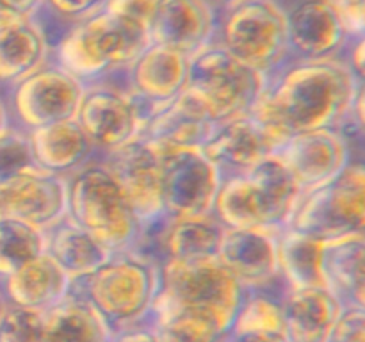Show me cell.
Segmentation results:
<instances>
[{"label": "cell", "mask_w": 365, "mask_h": 342, "mask_svg": "<svg viewBox=\"0 0 365 342\" xmlns=\"http://www.w3.org/2000/svg\"><path fill=\"white\" fill-rule=\"evenodd\" d=\"M159 289L160 259L143 249L113 253L98 269L71 284V292L88 299L110 331L145 321Z\"/></svg>", "instance_id": "obj_2"}, {"label": "cell", "mask_w": 365, "mask_h": 342, "mask_svg": "<svg viewBox=\"0 0 365 342\" xmlns=\"http://www.w3.org/2000/svg\"><path fill=\"white\" fill-rule=\"evenodd\" d=\"M346 61H348L349 68L353 70L355 77H364L365 75V32L360 36L349 39L348 48L344 52Z\"/></svg>", "instance_id": "obj_42"}, {"label": "cell", "mask_w": 365, "mask_h": 342, "mask_svg": "<svg viewBox=\"0 0 365 342\" xmlns=\"http://www.w3.org/2000/svg\"><path fill=\"white\" fill-rule=\"evenodd\" d=\"M66 217L113 253L143 249L148 239L120 182L102 160H89L68 177Z\"/></svg>", "instance_id": "obj_4"}, {"label": "cell", "mask_w": 365, "mask_h": 342, "mask_svg": "<svg viewBox=\"0 0 365 342\" xmlns=\"http://www.w3.org/2000/svg\"><path fill=\"white\" fill-rule=\"evenodd\" d=\"M0 2L20 18H39L45 9V0H0Z\"/></svg>", "instance_id": "obj_43"}, {"label": "cell", "mask_w": 365, "mask_h": 342, "mask_svg": "<svg viewBox=\"0 0 365 342\" xmlns=\"http://www.w3.org/2000/svg\"><path fill=\"white\" fill-rule=\"evenodd\" d=\"M11 123H13V120H11L9 107H7L6 98H4V96H0V132L6 130Z\"/></svg>", "instance_id": "obj_45"}, {"label": "cell", "mask_w": 365, "mask_h": 342, "mask_svg": "<svg viewBox=\"0 0 365 342\" xmlns=\"http://www.w3.org/2000/svg\"><path fill=\"white\" fill-rule=\"evenodd\" d=\"M86 84L53 59L7 89V107L16 127L34 128L77 116Z\"/></svg>", "instance_id": "obj_11"}, {"label": "cell", "mask_w": 365, "mask_h": 342, "mask_svg": "<svg viewBox=\"0 0 365 342\" xmlns=\"http://www.w3.org/2000/svg\"><path fill=\"white\" fill-rule=\"evenodd\" d=\"M52 59V43L39 18H25L0 31V86L9 89Z\"/></svg>", "instance_id": "obj_25"}, {"label": "cell", "mask_w": 365, "mask_h": 342, "mask_svg": "<svg viewBox=\"0 0 365 342\" xmlns=\"http://www.w3.org/2000/svg\"><path fill=\"white\" fill-rule=\"evenodd\" d=\"M220 9L209 0H159L152 21V43L192 57L216 41Z\"/></svg>", "instance_id": "obj_19"}, {"label": "cell", "mask_w": 365, "mask_h": 342, "mask_svg": "<svg viewBox=\"0 0 365 342\" xmlns=\"http://www.w3.org/2000/svg\"><path fill=\"white\" fill-rule=\"evenodd\" d=\"M29 138L36 166L63 177L81 170L98 152L75 118L34 128Z\"/></svg>", "instance_id": "obj_23"}, {"label": "cell", "mask_w": 365, "mask_h": 342, "mask_svg": "<svg viewBox=\"0 0 365 342\" xmlns=\"http://www.w3.org/2000/svg\"><path fill=\"white\" fill-rule=\"evenodd\" d=\"M150 43L102 9L66 25L53 43L52 59L88 86L127 70Z\"/></svg>", "instance_id": "obj_5"}, {"label": "cell", "mask_w": 365, "mask_h": 342, "mask_svg": "<svg viewBox=\"0 0 365 342\" xmlns=\"http://www.w3.org/2000/svg\"><path fill=\"white\" fill-rule=\"evenodd\" d=\"M220 342H228V341H225V338H221V341Z\"/></svg>", "instance_id": "obj_48"}, {"label": "cell", "mask_w": 365, "mask_h": 342, "mask_svg": "<svg viewBox=\"0 0 365 342\" xmlns=\"http://www.w3.org/2000/svg\"><path fill=\"white\" fill-rule=\"evenodd\" d=\"M18 20H25V18H20L18 14H14L13 11L7 9V7L4 6L2 2H0V31H2V28H6L7 25L14 24V21H18Z\"/></svg>", "instance_id": "obj_44"}, {"label": "cell", "mask_w": 365, "mask_h": 342, "mask_svg": "<svg viewBox=\"0 0 365 342\" xmlns=\"http://www.w3.org/2000/svg\"><path fill=\"white\" fill-rule=\"evenodd\" d=\"M109 342H160L155 330L148 321H141L138 324H130L121 330L113 331Z\"/></svg>", "instance_id": "obj_41"}, {"label": "cell", "mask_w": 365, "mask_h": 342, "mask_svg": "<svg viewBox=\"0 0 365 342\" xmlns=\"http://www.w3.org/2000/svg\"><path fill=\"white\" fill-rule=\"evenodd\" d=\"M267 75L214 41L191 57L185 91L217 125L250 113L266 91Z\"/></svg>", "instance_id": "obj_7"}, {"label": "cell", "mask_w": 365, "mask_h": 342, "mask_svg": "<svg viewBox=\"0 0 365 342\" xmlns=\"http://www.w3.org/2000/svg\"><path fill=\"white\" fill-rule=\"evenodd\" d=\"M302 195L287 166L278 155H269L248 173L223 177L212 214L225 228L282 230Z\"/></svg>", "instance_id": "obj_3"}, {"label": "cell", "mask_w": 365, "mask_h": 342, "mask_svg": "<svg viewBox=\"0 0 365 342\" xmlns=\"http://www.w3.org/2000/svg\"><path fill=\"white\" fill-rule=\"evenodd\" d=\"M225 227L214 214L200 217H168L153 234L157 256L177 260L216 256Z\"/></svg>", "instance_id": "obj_26"}, {"label": "cell", "mask_w": 365, "mask_h": 342, "mask_svg": "<svg viewBox=\"0 0 365 342\" xmlns=\"http://www.w3.org/2000/svg\"><path fill=\"white\" fill-rule=\"evenodd\" d=\"M216 41L269 77L291 59L287 7L280 0H234L220 9Z\"/></svg>", "instance_id": "obj_6"}, {"label": "cell", "mask_w": 365, "mask_h": 342, "mask_svg": "<svg viewBox=\"0 0 365 342\" xmlns=\"http://www.w3.org/2000/svg\"><path fill=\"white\" fill-rule=\"evenodd\" d=\"M107 0H45V9L56 20L70 25L78 20L100 13L106 7Z\"/></svg>", "instance_id": "obj_37"}, {"label": "cell", "mask_w": 365, "mask_h": 342, "mask_svg": "<svg viewBox=\"0 0 365 342\" xmlns=\"http://www.w3.org/2000/svg\"><path fill=\"white\" fill-rule=\"evenodd\" d=\"M344 132L349 138L351 135H362V138H365V75L364 77H356L351 109H349L348 123H346Z\"/></svg>", "instance_id": "obj_40"}, {"label": "cell", "mask_w": 365, "mask_h": 342, "mask_svg": "<svg viewBox=\"0 0 365 342\" xmlns=\"http://www.w3.org/2000/svg\"><path fill=\"white\" fill-rule=\"evenodd\" d=\"M46 252L70 274L71 281L91 274L113 255L95 235L68 217L46 230Z\"/></svg>", "instance_id": "obj_31"}, {"label": "cell", "mask_w": 365, "mask_h": 342, "mask_svg": "<svg viewBox=\"0 0 365 342\" xmlns=\"http://www.w3.org/2000/svg\"><path fill=\"white\" fill-rule=\"evenodd\" d=\"M324 274L342 305L365 310V234L330 239L324 248Z\"/></svg>", "instance_id": "obj_27"}, {"label": "cell", "mask_w": 365, "mask_h": 342, "mask_svg": "<svg viewBox=\"0 0 365 342\" xmlns=\"http://www.w3.org/2000/svg\"><path fill=\"white\" fill-rule=\"evenodd\" d=\"M189 68V56L159 43H150L125 70L127 88L160 110L185 89Z\"/></svg>", "instance_id": "obj_20"}, {"label": "cell", "mask_w": 365, "mask_h": 342, "mask_svg": "<svg viewBox=\"0 0 365 342\" xmlns=\"http://www.w3.org/2000/svg\"><path fill=\"white\" fill-rule=\"evenodd\" d=\"M291 59L344 56L349 34L328 0H302L287 9Z\"/></svg>", "instance_id": "obj_18"}, {"label": "cell", "mask_w": 365, "mask_h": 342, "mask_svg": "<svg viewBox=\"0 0 365 342\" xmlns=\"http://www.w3.org/2000/svg\"><path fill=\"white\" fill-rule=\"evenodd\" d=\"M157 113L153 103L109 78L86 86L75 120L98 152H109L141 138Z\"/></svg>", "instance_id": "obj_10"}, {"label": "cell", "mask_w": 365, "mask_h": 342, "mask_svg": "<svg viewBox=\"0 0 365 342\" xmlns=\"http://www.w3.org/2000/svg\"><path fill=\"white\" fill-rule=\"evenodd\" d=\"M0 216L50 230L68 216V177L31 167L0 184Z\"/></svg>", "instance_id": "obj_16"}, {"label": "cell", "mask_w": 365, "mask_h": 342, "mask_svg": "<svg viewBox=\"0 0 365 342\" xmlns=\"http://www.w3.org/2000/svg\"><path fill=\"white\" fill-rule=\"evenodd\" d=\"M100 160L120 182L132 210L145 228L146 237H152L166 221L163 155L159 150L145 138H138L120 148L102 152Z\"/></svg>", "instance_id": "obj_12"}, {"label": "cell", "mask_w": 365, "mask_h": 342, "mask_svg": "<svg viewBox=\"0 0 365 342\" xmlns=\"http://www.w3.org/2000/svg\"><path fill=\"white\" fill-rule=\"evenodd\" d=\"M328 342H365V310L344 306Z\"/></svg>", "instance_id": "obj_38"}, {"label": "cell", "mask_w": 365, "mask_h": 342, "mask_svg": "<svg viewBox=\"0 0 365 342\" xmlns=\"http://www.w3.org/2000/svg\"><path fill=\"white\" fill-rule=\"evenodd\" d=\"M287 227L327 241L365 234V162L351 160L327 184L302 195Z\"/></svg>", "instance_id": "obj_9"}, {"label": "cell", "mask_w": 365, "mask_h": 342, "mask_svg": "<svg viewBox=\"0 0 365 342\" xmlns=\"http://www.w3.org/2000/svg\"><path fill=\"white\" fill-rule=\"evenodd\" d=\"M209 2L214 4V6H216L217 9H221V7L228 6V4H232V2H234V0H209Z\"/></svg>", "instance_id": "obj_47"}, {"label": "cell", "mask_w": 365, "mask_h": 342, "mask_svg": "<svg viewBox=\"0 0 365 342\" xmlns=\"http://www.w3.org/2000/svg\"><path fill=\"white\" fill-rule=\"evenodd\" d=\"M110 335L95 306L75 292L43 312V342H109Z\"/></svg>", "instance_id": "obj_29"}, {"label": "cell", "mask_w": 365, "mask_h": 342, "mask_svg": "<svg viewBox=\"0 0 365 342\" xmlns=\"http://www.w3.org/2000/svg\"><path fill=\"white\" fill-rule=\"evenodd\" d=\"M228 342H289L285 333L282 296L269 289L246 291L230 330Z\"/></svg>", "instance_id": "obj_30"}, {"label": "cell", "mask_w": 365, "mask_h": 342, "mask_svg": "<svg viewBox=\"0 0 365 342\" xmlns=\"http://www.w3.org/2000/svg\"><path fill=\"white\" fill-rule=\"evenodd\" d=\"M46 252V230L0 216V281Z\"/></svg>", "instance_id": "obj_33"}, {"label": "cell", "mask_w": 365, "mask_h": 342, "mask_svg": "<svg viewBox=\"0 0 365 342\" xmlns=\"http://www.w3.org/2000/svg\"><path fill=\"white\" fill-rule=\"evenodd\" d=\"M0 342H43V312L7 305L0 319Z\"/></svg>", "instance_id": "obj_35"}, {"label": "cell", "mask_w": 365, "mask_h": 342, "mask_svg": "<svg viewBox=\"0 0 365 342\" xmlns=\"http://www.w3.org/2000/svg\"><path fill=\"white\" fill-rule=\"evenodd\" d=\"M160 342H220L225 331L212 317L155 298L146 317Z\"/></svg>", "instance_id": "obj_32"}, {"label": "cell", "mask_w": 365, "mask_h": 342, "mask_svg": "<svg viewBox=\"0 0 365 342\" xmlns=\"http://www.w3.org/2000/svg\"><path fill=\"white\" fill-rule=\"evenodd\" d=\"M356 77L344 57L289 59L267 77L252 113L289 134L316 128L344 130Z\"/></svg>", "instance_id": "obj_1"}, {"label": "cell", "mask_w": 365, "mask_h": 342, "mask_svg": "<svg viewBox=\"0 0 365 342\" xmlns=\"http://www.w3.org/2000/svg\"><path fill=\"white\" fill-rule=\"evenodd\" d=\"M282 306L289 342H328L344 310L328 287L285 289Z\"/></svg>", "instance_id": "obj_22"}, {"label": "cell", "mask_w": 365, "mask_h": 342, "mask_svg": "<svg viewBox=\"0 0 365 342\" xmlns=\"http://www.w3.org/2000/svg\"><path fill=\"white\" fill-rule=\"evenodd\" d=\"M159 0H107L103 11L121 25L152 41V21Z\"/></svg>", "instance_id": "obj_36"}, {"label": "cell", "mask_w": 365, "mask_h": 342, "mask_svg": "<svg viewBox=\"0 0 365 342\" xmlns=\"http://www.w3.org/2000/svg\"><path fill=\"white\" fill-rule=\"evenodd\" d=\"M71 278L48 252H43L11 276L0 281L9 305L45 310L66 298L71 292Z\"/></svg>", "instance_id": "obj_24"}, {"label": "cell", "mask_w": 365, "mask_h": 342, "mask_svg": "<svg viewBox=\"0 0 365 342\" xmlns=\"http://www.w3.org/2000/svg\"><path fill=\"white\" fill-rule=\"evenodd\" d=\"M327 239L314 237L294 228L278 232V266L287 287H328L324 274V248Z\"/></svg>", "instance_id": "obj_28"}, {"label": "cell", "mask_w": 365, "mask_h": 342, "mask_svg": "<svg viewBox=\"0 0 365 342\" xmlns=\"http://www.w3.org/2000/svg\"><path fill=\"white\" fill-rule=\"evenodd\" d=\"M148 141V139H146ZM163 155V200L168 217L212 214L223 173L202 148H175Z\"/></svg>", "instance_id": "obj_13"}, {"label": "cell", "mask_w": 365, "mask_h": 342, "mask_svg": "<svg viewBox=\"0 0 365 342\" xmlns=\"http://www.w3.org/2000/svg\"><path fill=\"white\" fill-rule=\"evenodd\" d=\"M341 16L349 38L365 32V0H328Z\"/></svg>", "instance_id": "obj_39"}, {"label": "cell", "mask_w": 365, "mask_h": 342, "mask_svg": "<svg viewBox=\"0 0 365 342\" xmlns=\"http://www.w3.org/2000/svg\"><path fill=\"white\" fill-rule=\"evenodd\" d=\"M278 232L273 228H225L216 256L246 291L269 289L282 281Z\"/></svg>", "instance_id": "obj_17"}, {"label": "cell", "mask_w": 365, "mask_h": 342, "mask_svg": "<svg viewBox=\"0 0 365 342\" xmlns=\"http://www.w3.org/2000/svg\"><path fill=\"white\" fill-rule=\"evenodd\" d=\"M217 123L205 107L184 89L175 100L159 110L146 125L141 138L148 139L157 150L203 148L212 138Z\"/></svg>", "instance_id": "obj_21"}, {"label": "cell", "mask_w": 365, "mask_h": 342, "mask_svg": "<svg viewBox=\"0 0 365 342\" xmlns=\"http://www.w3.org/2000/svg\"><path fill=\"white\" fill-rule=\"evenodd\" d=\"M7 305H9V303H7L6 296H4V291H2V287H0V319H2L4 312H6V309H7Z\"/></svg>", "instance_id": "obj_46"}, {"label": "cell", "mask_w": 365, "mask_h": 342, "mask_svg": "<svg viewBox=\"0 0 365 342\" xmlns=\"http://www.w3.org/2000/svg\"><path fill=\"white\" fill-rule=\"evenodd\" d=\"M274 155L287 166L303 195L327 184L353 160L351 141L341 128L296 132Z\"/></svg>", "instance_id": "obj_15"}, {"label": "cell", "mask_w": 365, "mask_h": 342, "mask_svg": "<svg viewBox=\"0 0 365 342\" xmlns=\"http://www.w3.org/2000/svg\"><path fill=\"white\" fill-rule=\"evenodd\" d=\"M31 167L38 166L32 157L29 132L11 123L6 130L0 132V184Z\"/></svg>", "instance_id": "obj_34"}, {"label": "cell", "mask_w": 365, "mask_h": 342, "mask_svg": "<svg viewBox=\"0 0 365 342\" xmlns=\"http://www.w3.org/2000/svg\"><path fill=\"white\" fill-rule=\"evenodd\" d=\"M289 138L291 134L284 128L250 110L217 125L202 150L227 177L248 173L264 159L274 155Z\"/></svg>", "instance_id": "obj_14"}, {"label": "cell", "mask_w": 365, "mask_h": 342, "mask_svg": "<svg viewBox=\"0 0 365 342\" xmlns=\"http://www.w3.org/2000/svg\"><path fill=\"white\" fill-rule=\"evenodd\" d=\"M245 296L246 289L217 256L160 260L157 298L212 317L225 335L230 330Z\"/></svg>", "instance_id": "obj_8"}]
</instances>
